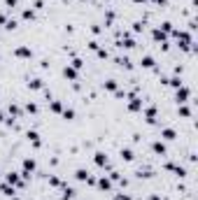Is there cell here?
<instances>
[{
    "label": "cell",
    "instance_id": "obj_15",
    "mask_svg": "<svg viewBox=\"0 0 198 200\" xmlns=\"http://www.w3.org/2000/svg\"><path fill=\"white\" fill-rule=\"evenodd\" d=\"M105 86H107L110 91H114V89H117V84H114V79H110V82H105Z\"/></svg>",
    "mask_w": 198,
    "mask_h": 200
},
{
    "label": "cell",
    "instance_id": "obj_17",
    "mask_svg": "<svg viewBox=\"0 0 198 200\" xmlns=\"http://www.w3.org/2000/svg\"><path fill=\"white\" fill-rule=\"evenodd\" d=\"M131 109H140V100H137V98H133V102H131Z\"/></svg>",
    "mask_w": 198,
    "mask_h": 200
},
{
    "label": "cell",
    "instance_id": "obj_12",
    "mask_svg": "<svg viewBox=\"0 0 198 200\" xmlns=\"http://www.w3.org/2000/svg\"><path fill=\"white\" fill-rule=\"evenodd\" d=\"M28 137L33 140V144H35V147H40V135H37V133H28Z\"/></svg>",
    "mask_w": 198,
    "mask_h": 200
},
{
    "label": "cell",
    "instance_id": "obj_5",
    "mask_svg": "<svg viewBox=\"0 0 198 200\" xmlns=\"http://www.w3.org/2000/svg\"><path fill=\"white\" fill-rule=\"evenodd\" d=\"M7 184H12V186H14V184H21V182H19V177H16V174H12V172H9V174H7Z\"/></svg>",
    "mask_w": 198,
    "mask_h": 200
},
{
    "label": "cell",
    "instance_id": "obj_3",
    "mask_svg": "<svg viewBox=\"0 0 198 200\" xmlns=\"http://www.w3.org/2000/svg\"><path fill=\"white\" fill-rule=\"evenodd\" d=\"M16 56H21V58H31V49H26V47H19V49H16Z\"/></svg>",
    "mask_w": 198,
    "mask_h": 200
},
{
    "label": "cell",
    "instance_id": "obj_16",
    "mask_svg": "<svg viewBox=\"0 0 198 200\" xmlns=\"http://www.w3.org/2000/svg\"><path fill=\"white\" fill-rule=\"evenodd\" d=\"M63 116H66V119H72V116H75V112H72V109H63Z\"/></svg>",
    "mask_w": 198,
    "mask_h": 200
},
{
    "label": "cell",
    "instance_id": "obj_8",
    "mask_svg": "<svg viewBox=\"0 0 198 200\" xmlns=\"http://www.w3.org/2000/svg\"><path fill=\"white\" fill-rule=\"evenodd\" d=\"M163 137H165V140H175V130H172V128H165Z\"/></svg>",
    "mask_w": 198,
    "mask_h": 200
},
{
    "label": "cell",
    "instance_id": "obj_14",
    "mask_svg": "<svg viewBox=\"0 0 198 200\" xmlns=\"http://www.w3.org/2000/svg\"><path fill=\"white\" fill-rule=\"evenodd\" d=\"M31 89H42V82H40V79H33V82H31Z\"/></svg>",
    "mask_w": 198,
    "mask_h": 200
},
{
    "label": "cell",
    "instance_id": "obj_23",
    "mask_svg": "<svg viewBox=\"0 0 198 200\" xmlns=\"http://www.w3.org/2000/svg\"><path fill=\"white\" fill-rule=\"evenodd\" d=\"M0 121H2V112H0Z\"/></svg>",
    "mask_w": 198,
    "mask_h": 200
},
{
    "label": "cell",
    "instance_id": "obj_20",
    "mask_svg": "<svg viewBox=\"0 0 198 200\" xmlns=\"http://www.w3.org/2000/svg\"><path fill=\"white\" fill-rule=\"evenodd\" d=\"M63 196H66V198H72V196H75V191H72V189H66V191H63Z\"/></svg>",
    "mask_w": 198,
    "mask_h": 200
},
{
    "label": "cell",
    "instance_id": "obj_6",
    "mask_svg": "<svg viewBox=\"0 0 198 200\" xmlns=\"http://www.w3.org/2000/svg\"><path fill=\"white\" fill-rule=\"evenodd\" d=\"M154 151H156V154H165V147H163V142H154Z\"/></svg>",
    "mask_w": 198,
    "mask_h": 200
},
{
    "label": "cell",
    "instance_id": "obj_10",
    "mask_svg": "<svg viewBox=\"0 0 198 200\" xmlns=\"http://www.w3.org/2000/svg\"><path fill=\"white\" fill-rule=\"evenodd\" d=\"M121 158H126V161H133V151H131V149H124V151H121Z\"/></svg>",
    "mask_w": 198,
    "mask_h": 200
},
{
    "label": "cell",
    "instance_id": "obj_4",
    "mask_svg": "<svg viewBox=\"0 0 198 200\" xmlns=\"http://www.w3.org/2000/svg\"><path fill=\"white\" fill-rule=\"evenodd\" d=\"M63 74H66L68 79H77V72H75L72 67H66V70H63Z\"/></svg>",
    "mask_w": 198,
    "mask_h": 200
},
{
    "label": "cell",
    "instance_id": "obj_19",
    "mask_svg": "<svg viewBox=\"0 0 198 200\" xmlns=\"http://www.w3.org/2000/svg\"><path fill=\"white\" fill-rule=\"evenodd\" d=\"M2 193H7V196H12V193H14V189H9V186L5 184V186H2Z\"/></svg>",
    "mask_w": 198,
    "mask_h": 200
},
{
    "label": "cell",
    "instance_id": "obj_13",
    "mask_svg": "<svg viewBox=\"0 0 198 200\" xmlns=\"http://www.w3.org/2000/svg\"><path fill=\"white\" fill-rule=\"evenodd\" d=\"M98 184H100V189H105V191H107V189H110V182H107V179H105V177H103V179H100Z\"/></svg>",
    "mask_w": 198,
    "mask_h": 200
},
{
    "label": "cell",
    "instance_id": "obj_21",
    "mask_svg": "<svg viewBox=\"0 0 198 200\" xmlns=\"http://www.w3.org/2000/svg\"><path fill=\"white\" fill-rule=\"evenodd\" d=\"M7 5H16V0H7Z\"/></svg>",
    "mask_w": 198,
    "mask_h": 200
},
{
    "label": "cell",
    "instance_id": "obj_22",
    "mask_svg": "<svg viewBox=\"0 0 198 200\" xmlns=\"http://www.w3.org/2000/svg\"><path fill=\"white\" fill-rule=\"evenodd\" d=\"M0 23H5V16H2V14H0Z\"/></svg>",
    "mask_w": 198,
    "mask_h": 200
},
{
    "label": "cell",
    "instance_id": "obj_1",
    "mask_svg": "<svg viewBox=\"0 0 198 200\" xmlns=\"http://www.w3.org/2000/svg\"><path fill=\"white\" fill-rule=\"evenodd\" d=\"M187 98H189V89L179 86V91H177V100H179V102H187Z\"/></svg>",
    "mask_w": 198,
    "mask_h": 200
},
{
    "label": "cell",
    "instance_id": "obj_11",
    "mask_svg": "<svg viewBox=\"0 0 198 200\" xmlns=\"http://www.w3.org/2000/svg\"><path fill=\"white\" fill-rule=\"evenodd\" d=\"M77 179H82V182L89 179V172H86V170H77Z\"/></svg>",
    "mask_w": 198,
    "mask_h": 200
},
{
    "label": "cell",
    "instance_id": "obj_2",
    "mask_svg": "<svg viewBox=\"0 0 198 200\" xmlns=\"http://www.w3.org/2000/svg\"><path fill=\"white\" fill-rule=\"evenodd\" d=\"M33 170H35V161H31V158L24 161V174H26V177H28V172H33Z\"/></svg>",
    "mask_w": 198,
    "mask_h": 200
},
{
    "label": "cell",
    "instance_id": "obj_18",
    "mask_svg": "<svg viewBox=\"0 0 198 200\" xmlns=\"http://www.w3.org/2000/svg\"><path fill=\"white\" fill-rule=\"evenodd\" d=\"M51 109H54V112H61V102L54 100V102H51Z\"/></svg>",
    "mask_w": 198,
    "mask_h": 200
},
{
    "label": "cell",
    "instance_id": "obj_7",
    "mask_svg": "<svg viewBox=\"0 0 198 200\" xmlns=\"http://www.w3.org/2000/svg\"><path fill=\"white\" fill-rule=\"evenodd\" d=\"M96 163H98V165H105V163H107V156H105V154H96Z\"/></svg>",
    "mask_w": 198,
    "mask_h": 200
},
{
    "label": "cell",
    "instance_id": "obj_9",
    "mask_svg": "<svg viewBox=\"0 0 198 200\" xmlns=\"http://www.w3.org/2000/svg\"><path fill=\"white\" fill-rule=\"evenodd\" d=\"M142 65H145V67H152V65H154V58H152V56H145V58H142Z\"/></svg>",
    "mask_w": 198,
    "mask_h": 200
}]
</instances>
